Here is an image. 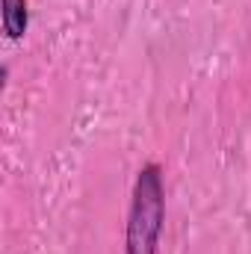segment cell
Masks as SVG:
<instances>
[{"label":"cell","instance_id":"2","mask_svg":"<svg viewBox=\"0 0 251 254\" xmlns=\"http://www.w3.org/2000/svg\"><path fill=\"white\" fill-rule=\"evenodd\" d=\"M0 21H3V33L6 39H21L30 27V9L27 0H0Z\"/></svg>","mask_w":251,"mask_h":254},{"label":"cell","instance_id":"1","mask_svg":"<svg viewBox=\"0 0 251 254\" xmlns=\"http://www.w3.org/2000/svg\"><path fill=\"white\" fill-rule=\"evenodd\" d=\"M166 222V187H163V169L157 163H148L139 169L133 195H130V213H127L125 254H157L160 237Z\"/></svg>","mask_w":251,"mask_h":254}]
</instances>
